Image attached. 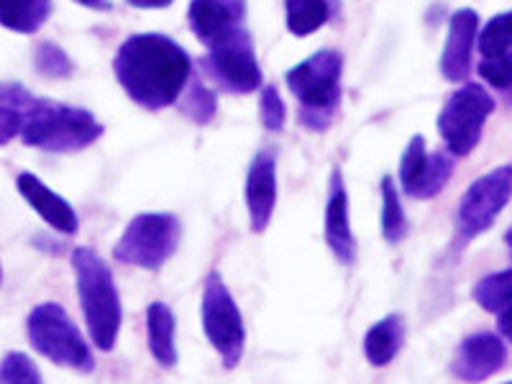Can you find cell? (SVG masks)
<instances>
[{
  "mask_svg": "<svg viewBox=\"0 0 512 384\" xmlns=\"http://www.w3.org/2000/svg\"><path fill=\"white\" fill-rule=\"evenodd\" d=\"M121 88L146 111H162L185 93L192 75L190 54L162 34H134L113 59Z\"/></svg>",
  "mask_w": 512,
  "mask_h": 384,
  "instance_id": "cell-1",
  "label": "cell"
},
{
  "mask_svg": "<svg viewBox=\"0 0 512 384\" xmlns=\"http://www.w3.org/2000/svg\"><path fill=\"white\" fill-rule=\"evenodd\" d=\"M72 269H75L80 308L88 323V333L100 351H113L118 344V333L123 323L121 295L108 264L93 249L77 246L72 251Z\"/></svg>",
  "mask_w": 512,
  "mask_h": 384,
  "instance_id": "cell-2",
  "label": "cell"
},
{
  "mask_svg": "<svg viewBox=\"0 0 512 384\" xmlns=\"http://www.w3.org/2000/svg\"><path fill=\"white\" fill-rule=\"evenodd\" d=\"M103 136V123L85 108L64 105L59 100L34 98L24 111L21 139L41 152H80Z\"/></svg>",
  "mask_w": 512,
  "mask_h": 384,
  "instance_id": "cell-3",
  "label": "cell"
},
{
  "mask_svg": "<svg viewBox=\"0 0 512 384\" xmlns=\"http://www.w3.org/2000/svg\"><path fill=\"white\" fill-rule=\"evenodd\" d=\"M344 59L336 49H320L287 72V88L300 103V123L310 131H326L341 103Z\"/></svg>",
  "mask_w": 512,
  "mask_h": 384,
  "instance_id": "cell-4",
  "label": "cell"
},
{
  "mask_svg": "<svg viewBox=\"0 0 512 384\" xmlns=\"http://www.w3.org/2000/svg\"><path fill=\"white\" fill-rule=\"evenodd\" d=\"M31 349L47 356L52 364L75 369V372H93L95 359L88 341L82 338L67 310L59 303H41L26 318Z\"/></svg>",
  "mask_w": 512,
  "mask_h": 384,
  "instance_id": "cell-5",
  "label": "cell"
},
{
  "mask_svg": "<svg viewBox=\"0 0 512 384\" xmlns=\"http://www.w3.org/2000/svg\"><path fill=\"white\" fill-rule=\"evenodd\" d=\"M180 221L172 213H141L131 218L113 246V259L128 267L157 272L172 259L180 244Z\"/></svg>",
  "mask_w": 512,
  "mask_h": 384,
  "instance_id": "cell-6",
  "label": "cell"
},
{
  "mask_svg": "<svg viewBox=\"0 0 512 384\" xmlns=\"http://www.w3.org/2000/svg\"><path fill=\"white\" fill-rule=\"evenodd\" d=\"M203 331L218 351L223 367L236 369L246 351V326L241 310L218 272H210L203 285Z\"/></svg>",
  "mask_w": 512,
  "mask_h": 384,
  "instance_id": "cell-7",
  "label": "cell"
},
{
  "mask_svg": "<svg viewBox=\"0 0 512 384\" xmlns=\"http://www.w3.org/2000/svg\"><path fill=\"white\" fill-rule=\"evenodd\" d=\"M495 111V98L482 85H461L438 113V134L454 157H469L479 144L484 123Z\"/></svg>",
  "mask_w": 512,
  "mask_h": 384,
  "instance_id": "cell-8",
  "label": "cell"
},
{
  "mask_svg": "<svg viewBox=\"0 0 512 384\" xmlns=\"http://www.w3.org/2000/svg\"><path fill=\"white\" fill-rule=\"evenodd\" d=\"M512 198V167H497L469 185L456 208V233L472 241L492 228Z\"/></svg>",
  "mask_w": 512,
  "mask_h": 384,
  "instance_id": "cell-9",
  "label": "cell"
},
{
  "mask_svg": "<svg viewBox=\"0 0 512 384\" xmlns=\"http://www.w3.org/2000/svg\"><path fill=\"white\" fill-rule=\"evenodd\" d=\"M203 64L208 75L228 93L249 95L262 88V67H259V59L251 47V36L244 26L233 31L221 44L210 47Z\"/></svg>",
  "mask_w": 512,
  "mask_h": 384,
  "instance_id": "cell-10",
  "label": "cell"
},
{
  "mask_svg": "<svg viewBox=\"0 0 512 384\" xmlns=\"http://www.w3.org/2000/svg\"><path fill=\"white\" fill-rule=\"evenodd\" d=\"M507 361V349L502 338L495 333H472L456 349L451 372L466 384H482L484 379L495 377Z\"/></svg>",
  "mask_w": 512,
  "mask_h": 384,
  "instance_id": "cell-11",
  "label": "cell"
},
{
  "mask_svg": "<svg viewBox=\"0 0 512 384\" xmlns=\"http://www.w3.org/2000/svg\"><path fill=\"white\" fill-rule=\"evenodd\" d=\"M277 205V154L274 149L256 152L246 175V208L251 233H264Z\"/></svg>",
  "mask_w": 512,
  "mask_h": 384,
  "instance_id": "cell-12",
  "label": "cell"
},
{
  "mask_svg": "<svg viewBox=\"0 0 512 384\" xmlns=\"http://www.w3.org/2000/svg\"><path fill=\"white\" fill-rule=\"evenodd\" d=\"M244 0H192L187 18L205 47H216L244 26Z\"/></svg>",
  "mask_w": 512,
  "mask_h": 384,
  "instance_id": "cell-13",
  "label": "cell"
},
{
  "mask_svg": "<svg viewBox=\"0 0 512 384\" xmlns=\"http://www.w3.org/2000/svg\"><path fill=\"white\" fill-rule=\"evenodd\" d=\"M326 244L338 262L351 267L356 262V239L351 233L349 216V192L341 169H333L328 180V203H326Z\"/></svg>",
  "mask_w": 512,
  "mask_h": 384,
  "instance_id": "cell-14",
  "label": "cell"
},
{
  "mask_svg": "<svg viewBox=\"0 0 512 384\" xmlns=\"http://www.w3.org/2000/svg\"><path fill=\"white\" fill-rule=\"evenodd\" d=\"M479 34V16L472 8H461L448 21L446 47L441 54V75L448 82H461L472 70L474 39Z\"/></svg>",
  "mask_w": 512,
  "mask_h": 384,
  "instance_id": "cell-15",
  "label": "cell"
},
{
  "mask_svg": "<svg viewBox=\"0 0 512 384\" xmlns=\"http://www.w3.org/2000/svg\"><path fill=\"white\" fill-rule=\"evenodd\" d=\"M16 187L21 192V198L31 205V208L39 213V218L44 223L54 228V231L64 233V236H75L77 228H80V221H77V213L62 195L47 187L31 172H21L16 177Z\"/></svg>",
  "mask_w": 512,
  "mask_h": 384,
  "instance_id": "cell-16",
  "label": "cell"
},
{
  "mask_svg": "<svg viewBox=\"0 0 512 384\" xmlns=\"http://www.w3.org/2000/svg\"><path fill=\"white\" fill-rule=\"evenodd\" d=\"M146 344L159 367L172 369L177 364L175 313L167 303H152L146 308Z\"/></svg>",
  "mask_w": 512,
  "mask_h": 384,
  "instance_id": "cell-17",
  "label": "cell"
},
{
  "mask_svg": "<svg viewBox=\"0 0 512 384\" xmlns=\"http://www.w3.org/2000/svg\"><path fill=\"white\" fill-rule=\"evenodd\" d=\"M402 344H405V318L400 313H392L367 331L364 356L372 367H387L400 354Z\"/></svg>",
  "mask_w": 512,
  "mask_h": 384,
  "instance_id": "cell-18",
  "label": "cell"
},
{
  "mask_svg": "<svg viewBox=\"0 0 512 384\" xmlns=\"http://www.w3.org/2000/svg\"><path fill=\"white\" fill-rule=\"evenodd\" d=\"M49 13L52 0H0V26L16 34H36Z\"/></svg>",
  "mask_w": 512,
  "mask_h": 384,
  "instance_id": "cell-19",
  "label": "cell"
},
{
  "mask_svg": "<svg viewBox=\"0 0 512 384\" xmlns=\"http://www.w3.org/2000/svg\"><path fill=\"white\" fill-rule=\"evenodd\" d=\"M338 0H285L287 29L292 36H310L328 24Z\"/></svg>",
  "mask_w": 512,
  "mask_h": 384,
  "instance_id": "cell-20",
  "label": "cell"
},
{
  "mask_svg": "<svg viewBox=\"0 0 512 384\" xmlns=\"http://www.w3.org/2000/svg\"><path fill=\"white\" fill-rule=\"evenodd\" d=\"M454 175V154L448 152V149H438V152L428 154V162H425L423 172L415 180V185L410 187V198L415 200H431L436 198L438 192L448 185Z\"/></svg>",
  "mask_w": 512,
  "mask_h": 384,
  "instance_id": "cell-21",
  "label": "cell"
},
{
  "mask_svg": "<svg viewBox=\"0 0 512 384\" xmlns=\"http://www.w3.org/2000/svg\"><path fill=\"white\" fill-rule=\"evenodd\" d=\"M474 303L487 313H502L512 305V269L492 272L474 285Z\"/></svg>",
  "mask_w": 512,
  "mask_h": 384,
  "instance_id": "cell-22",
  "label": "cell"
},
{
  "mask_svg": "<svg viewBox=\"0 0 512 384\" xmlns=\"http://www.w3.org/2000/svg\"><path fill=\"white\" fill-rule=\"evenodd\" d=\"M382 233L387 244H400L408 233V218L400 203V192H397L395 180L392 177H382Z\"/></svg>",
  "mask_w": 512,
  "mask_h": 384,
  "instance_id": "cell-23",
  "label": "cell"
},
{
  "mask_svg": "<svg viewBox=\"0 0 512 384\" xmlns=\"http://www.w3.org/2000/svg\"><path fill=\"white\" fill-rule=\"evenodd\" d=\"M479 52L484 59L512 52V11L489 18L479 31Z\"/></svg>",
  "mask_w": 512,
  "mask_h": 384,
  "instance_id": "cell-24",
  "label": "cell"
},
{
  "mask_svg": "<svg viewBox=\"0 0 512 384\" xmlns=\"http://www.w3.org/2000/svg\"><path fill=\"white\" fill-rule=\"evenodd\" d=\"M216 111H218L216 93H213V90H210L203 80L187 82L185 98H182V113H185L190 121L205 126V123L213 121Z\"/></svg>",
  "mask_w": 512,
  "mask_h": 384,
  "instance_id": "cell-25",
  "label": "cell"
},
{
  "mask_svg": "<svg viewBox=\"0 0 512 384\" xmlns=\"http://www.w3.org/2000/svg\"><path fill=\"white\" fill-rule=\"evenodd\" d=\"M34 67L47 80H67V77H72V59L52 41H41L39 47H36Z\"/></svg>",
  "mask_w": 512,
  "mask_h": 384,
  "instance_id": "cell-26",
  "label": "cell"
},
{
  "mask_svg": "<svg viewBox=\"0 0 512 384\" xmlns=\"http://www.w3.org/2000/svg\"><path fill=\"white\" fill-rule=\"evenodd\" d=\"M0 384H44L31 356L11 351L0 359Z\"/></svg>",
  "mask_w": 512,
  "mask_h": 384,
  "instance_id": "cell-27",
  "label": "cell"
},
{
  "mask_svg": "<svg viewBox=\"0 0 512 384\" xmlns=\"http://www.w3.org/2000/svg\"><path fill=\"white\" fill-rule=\"evenodd\" d=\"M425 162H428V152H425V139L423 136H413L410 144L405 146L400 159V185L402 190L410 192V187L415 185V180L423 172Z\"/></svg>",
  "mask_w": 512,
  "mask_h": 384,
  "instance_id": "cell-28",
  "label": "cell"
},
{
  "mask_svg": "<svg viewBox=\"0 0 512 384\" xmlns=\"http://www.w3.org/2000/svg\"><path fill=\"white\" fill-rule=\"evenodd\" d=\"M259 118H262V126L272 134L282 131L287 121V111H285V100L282 95L277 93V88L267 85L262 90V98H259Z\"/></svg>",
  "mask_w": 512,
  "mask_h": 384,
  "instance_id": "cell-29",
  "label": "cell"
},
{
  "mask_svg": "<svg viewBox=\"0 0 512 384\" xmlns=\"http://www.w3.org/2000/svg\"><path fill=\"white\" fill-rule=\"evenodd\" d=\"M479 75L497 90H512V52L502 57L482 59L479 64Z\"/></svg>",
  "mask_w": 512,
  "mask_h": 384,
  "instance_id": "cell-30",
  "label": "cell"
},
{
  "mask_svg": "<svg viewBox=\"0 0 512 384\" xmlns=\"http://www.w3.org/2000/svg\"><path fill=\"white\" fill-rule=\"evenodd\" d=\"M34 95L18 85V82H0V105H8V108H16V111L24 113L31 105Z\"/></svg>",
  "mask_w": 512,
  "mask_h": 384,
  "instance_id": "cell-31",
  "label": "cell"
},
{
  "mask_svg": "<svg viewBox=\"0 0 512 384\" xmlns=\"http://www.w3.org/2000/svg\"><path fill=\"white\" fill-rule=\"evenodd\" d=\"M497 328H500L502 336H505L507 341L512 344V305L500 313V318H497Z\"/></svg>",
  "mask_w": 512,
  "mask_h": 384,
  "instance_id": "cell-32",
  "label": "cell"
},
{
  "mask_svg": "<svg viewBox=\"0 0 512 384\" xmlns=\"http://www.w3.org/2000/svg\"><path fill=\"white\" fill-rule=\"evenodd\" d=\"M128 6L134 8H144V11H152V8H167L172 6L175 0H126Z\"/></svg>",
  "mask_w": 512,
  "mask_h": 384,
  "instance_id": "cell-33",
  "label": "cell"
},
{
  "mask_svg": "<svg viewBox=\"0 0 512 384\" xmlns=\"http://www.w3.org/2000/svg\"><path fill=\"white\" fill-rule=\"evenodd\" d=\"M80 6L85 8H93V11H111V3L108 0H75Z\"/></svg>",
  "mask_w": 512,
  "mask_h": 384,
  "instance_id": "cell-34",
  "label": "cell"
},
{
  "mask_svg": "<svg viewBox=\"0 0 512 384\" xmlns=\"http://www.w3.org/2000/svg\"><path fill=\"white\" fill-rule=\"evenodd\" d=\"M505 244H507V249H510V254H512V228L505 233Z\"/></svg>",
  "mask_w": 512,
  "mask_h": 384,
  "instance_id": "cell-35",
  "label": "cell"
},
{
  "mask_svg": "<svg viewBox=\"0 0 512 384\" xmlns=\"http://www.w3.org/2000/svg\"><path fill=\"white\" fill-rule=\"evenodd\" d=\"M0 280H3V269H0Z\"/></svg>",
  "mask_w": 512,
  "mask_h": 384,
  "instance_id": "cell-36",
  "label": "cell"
},
{
  "mask_svg": "<svg viewBox=\"0 0 512 384\" xmlns=\"http://www.w3.org/2000/svg\"><path fill=\"white\" fill-rule=\"evenodd\" d=\"M507 384H512V382H507Z\"/></svg>",
  "mask_w": 512,
  "mask_h": 384,
  "instance_id": "cell-37",
  "label": "cell"
}]
</instances>
